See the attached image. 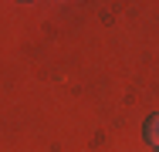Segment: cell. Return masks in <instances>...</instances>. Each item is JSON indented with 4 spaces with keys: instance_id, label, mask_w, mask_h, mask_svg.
Segmentation results:
<instances>
[{
    "instance_id": "obj_1",
    "label": "cell",
    "mask_w": 159,
    "mask_h": 152,
    "mask_svg": "<svg viewBox=\"0 0 159 152\" xmlns=\"http://www.w3.org/2000/svg\"><path fill=\"white\" fill-rule=\"evenodd\" d=\"M142 135H146V142H149L152 149H159V115H149V118H146Z\"/></svg>"
},
{
    "instance_id": "obj_2",
    "label": "cell",
    "mask_w": 159,
    "mask_h": 152,
    "mask_svg": "<svg viewBox=\"0 0 159 152\" xmlns=\"http://www.w3.org/2000/svg\"><path fill=\"white\" fill-rule=\"evenodd\" d=\"M156 152H159V149H156Z\"/></svg>"
}]
</instances>
